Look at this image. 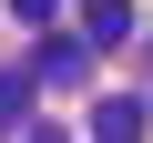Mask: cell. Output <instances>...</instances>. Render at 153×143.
Masks as SVG:
<instances>
[{
  "instance_id": "6",
  "label": "cell",
  "mask_w": 153,
  "mask_h": 143,
  "mask_svg": "<svg viewBox=\"0 0 153 143\" xmlns=\"http://www.w3.org/2000/svg\"><path fill=\"white\" fill-rule=\"evenodd\" d=\"M21 143H61V133H41V123H31V133H21Z\"/></svg>"
},
{
  "instance_id": "4",
  "label": "cell",
  "mask_w": 153,
  "mask_h": 143,
  "mask_svg": "<svg viewBox=\"0 0 153 143\" xmlns=\"http://www.w3.org/2000/svg\"><path fill=\"white\" fill-rule=\"evenodd\" d=\"M21 102H31V92H21V82H10V72H0V123H10V112H21Z\"/></svg>"
},
{
  "instance_id": "1",
  "label": "cell",
  "mask_w": 153,
  "mask_h": 143,
  "mask_svg": "<svg viewBox=\"0 0 153 143\" xmlns=\"http://www.w3.org/2000/svg\"><path fill=\"white\" fill-rule=\"evenodd\" d=\"M71 10H82V21H71V41H82V51H112V41L133 31V0H71Z\"/></svg>"
},
{
  "instance_id": "2",
  "label": "cell",
  "mask_w": 153,
  "mask_h": 143,
  "mask_svg": "<svg viewBox=\"0 0 153 143\" xmlns=\"http://www.w3.org/2000/svg\"><path fill=\"white\" fill-rule=\"evenodd\" d=\"M82 72H92V51H82V41H41V61H31V82H51V92H71Z\"/></svg>"
},
{
  "instance_id": "3",
  "label": "cell",
  "mask_w": 153,
  "mask_h": 143,
  "mask_svg": "<svg viewBox=\"0 0 153 143\" xmlns=\"http://www.w3.org/2000/svg\"><path fill=\"white\" fill-rule=\"evenodd\" d=\"M92 143H143V102H92Z\"/></svg>"
},
{
  "instance_id": "5",
  "label": "cell",
  "mask_w": 153,
  "mask_h": 143,
  "mask_svg": "<svg viewBox=\"0 0 153 143\" xmlns=\"http://www.w3.org/2000/svg\"><path fill=\"white\" fill-rule=\"evenodd\" d=\"M10 10H21V21H51V10H61V0H10Z\"/></svg>"
}]
</instances>
